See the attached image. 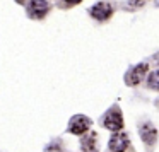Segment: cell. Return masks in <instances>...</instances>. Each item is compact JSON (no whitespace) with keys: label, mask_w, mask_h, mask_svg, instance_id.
Instances as JSON below:
<instances>
[{"label":"cell","mask_w":159,"mask_h":152,"mask_svg":"<svg viewBox=\"0 0 159 152\" xmlns=\"http://www.w3.org/2000/svg\"><path fill=\"white\" fill-rule=\"evenodd\" d=\"M103 125L111 132H118L123 128V116H121V111L118 106H113L104 113L103 116Z\"/></svg>","instance_id":"cell-1"},{"label":"cell","mask_w":159,"mask_h":152,"mask_svg":"<svg viewBox=\"0 0 159 152\" xmlns=\"http://www.w3.org/2000/svg\"><path fill=\"white\" fill-rule=\"evenodd\" d=\"M89 14L93 19H96L99 22H104L113 16V5L110 2H98V4H94L89 9Z\"/></svg>","instance_id":"cell-2"},{"label":"cell","mask_w":159,"mask_h":152,"mask_svg":"<svg viewBox=\"0 0 159 152\" xmlns=\"http://www.w3.org/2000/svg\"><path fill=\"white\" fill-rule=\"evenodd\" d=\"M147 69H149L147 63H139V65H135L134 69H130L125 74V84L127 86H137V84H140L144 80L145 74H147Z\"/></svg>","instance_id":"cell-3"},{"label":"cell","mask_w":159,"mask_h":152,"mask_svg":"<svg viewBox=\"0 0 159 152\" xmlns=\"http://www.w3.org/2000/svg\"><path fill=\"white\" fill-rule=\"evenodd\" d=\"M52 9V5L46 0H31L28 4V16L31 19H43L48 11Z\"/></svg>","instance_id":"cell-4"},{"label":"cell","mask_w":159,"mask_h":152,"mask_svg":"<svg viewBox=\"0 0 159 152\" xmlns=\"http://www.w3.org/2000/svg\"><path fill=\"white\" fill-rule=\"evenodd\" d=\"M91 125H93V121L87 116H84V114H75V116H72V120L69 121V132L74 135L86 133Z\"/></svg>","instance_id":"cell-5"},{"label":"cell","mask_w":159,"mask_h":152,"mask_svg":"<svg viewBox=\"0 0 159 152\" xmlns=\"http://www.w3.org/2000/svg\"><path fill=\"white\" fill-rule=\"evenodd\" d=\"M130 145V138L125 132H115L110 138V150L111 152H125Z\"/></svg>","instance_id":"cell-6"},{"label":"cell","mask_w":159,"mask_h":152,"mask_svg":"<svg viewBox=\"0 0 159 152\" xmlns=\"http://www.w3.org/2000/svg\"><path fill=\"white\" fill-rule=\"evenodd\" d=\"M140 138L147 145H154L156 140H157V130L154 128V125H152V123L140 125Z\"/></svg>","instance_id":"cell-7"},{"label":"cell","mask_w":159,"mask_h":152,"mask_svg":"<svg viewBox=\"0 0 159 152\" xmlns=\"http://www.w3.org/2000/svg\"><path fill=\"white\" fill-rule=\"evenodd\" d=\"M80 147L84 152H98V135L96 132H89L80 138Z\"/></svg>","instance_id":"cell-8"},{"label":"cell","mask_w":159,"mask_h":152,"mask_svg":"<svg viewBox=\"0 0 159 152\" xmlns=\"http://www.w3.org/2000/svg\"><path fill=\"white\" fill-rule=\"evenodd\" d=\"M147 87L149 89H154V91H159V70H154V72L149 74Z\"/></svg>","instance_id":"cell-9"},{"label":"cell","mask_w":159,"mask_h":152,"mask_svg":"<svg viewBox=\"0 0 159 152\" xmlns=\"http://www.w3.org/2000/svg\"><path fill=\"white\" fill-rule=\"evenodd\" d=\"M149 0H128V7L137 11V9H142L145 4H147Z\"/></svg>","instance_id":"cell-10"},{"label":"cell","mask_w":159,"mask_h":152,"mask_svg":"<svg viewBox=\"0 0 159 152\" xmlns=\"http://www.w3.org/2000/svg\"><path fill=\"white\" fill-rule=\"evenodd\" d=\"M45 152H62V147H60V144L57 142V144L48 145V147L45 149Z\"/></svg>","instance_id":"cell-11"},{"label":"cell","mask_w":159,"mask_h":152,"mask_svg":"<svg viewBox=\"0 0 159 152\" xmlns=\"http://www.w3.org/2000/svg\"><path fill=\"white\" fill-rule=\"evenodd\" d=\"M79 2H82V0H63V5H65V7H70V5H75V4H79Z\"/></svg>","instance_id":"cell-12"},{"label":"cell","mask_w":159,"mask_h":152,"mask_svg":"<svg viewBox=\"0 0 159 152\" xmlns=\"http://www.w3.org/2000/svg\"><path fill=\"white\" fill-rule=\"evenodd\" d=\"M152 58H154V60H156V62H157V63H159V53H156V55H154V56H152Z\"/></svg>","instance_id":"cell-13"}]
</instances>
